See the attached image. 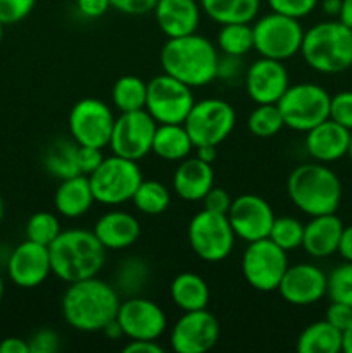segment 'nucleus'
Masks as SVG:
<instances>
[{
    "mask_svg": "<svg viewBox=\"0 0 352 353\" xmlns=\"http://www.w3.org/2000/svg\"><path fill=\"white\" fill-rule=\"evenodd\" d=\"M121 299L116 290L99 276L69 283L61 300L66 323L81 333H99L113 323L119 310Z\"/></svg>",
    "mask_w": 352,
    "mask_h": 353,
    "instance_id": "obj_1",
    "label": "nucleus"
},
{
    "mask_svg": "<svg viewBox=\"0 0 352 353\" xmlns=\"http://www.w3.org/2000/svg\"><path fill=\"white\" fill-rule=\"evenodd\" d=\"M162 72L185 83L190 88H199L217 78L219 55L209 38L202 34L168 38L161 48Z\"/></svg>",
    "mask_w": 352,
    "mask_h": 353,
    "instance_id": "obj_2",
    "label": "nucleus"
},
{
    "mask_svg": "<svg viewBox=\"0 0 352 353\" xmlns=\"http://www.w3.org/2000/svg\"><path fill=\"white\" fill-rule=\"evenodd\" d=\"M106 254L93 231L78 228L61 231L48 245L52 274L68 285L99 276L106 264Z\"/></svg>",
    "mask_w": 352,
    "mask_h": 353,
    "instance_id": "obj_3",
    "label": "nucleus"
},
{
    "mask_svg": "<svg viewBox=\"0 0 352 353\" xmlns=\"http://www.w3.org/2000/svg\"><path fill=\"white\" fill-rule=\"evenodd\" d=\"M286 193L293 205L306 216L335 214L342 202V181L328 164L307 162L290 172Z\"/></svg>",
    "mask_w": 352,
    "mask_h": 353,
    "instance_id": "obj_4",
    "label": "nucleus"
},
{
    "mask_svg": "<svg viewBox=\"0 0 352 353\" xmlns=\"http://www.w3.org/2000/svg\"><path fill=\"white\" fill-rule=\"evenodd\" d=\"M300 54L313 71L337 74L352 68V30L338 19L321 21L304 31Z\"/></svg>",
    "mask_w": 352,
    "mask_h": 353,
    "instance_id": "obj_5",
    "label": "nucleus"
},
{
    "mask_svg": "<svg viewBox=\"0 0 352 353\" xmlns=\"http://www.w3.org/2000/svg\"><path fill=\"white\" fill-rule=\"evenodd\" d=\"M141 179L144 178L137 162L114 154L104 157L102 164L88 176L93 199L97 203L107 207L131 202Z\"/></svg>",
    "mask_w": 352,
    "mask_h": 353,
    "instance_id": "obj_6",
    "label": "nucleus"
},
{
    "mask_svg": "<svg viewBox=\"0 0 352 353\" xmlns=\"http://www.w3.org/2000/svg\"><path fill=\"white\" fill-rule=\"evenodd\" d=\"M330 100L331 95L323 86L316 83H299L290 85L276 105L286 128L307 133L330 117Z\"/></svg>",
    "mask_w": 352,
    "mask_h": 353,
    "instance_id": "obj_7",
    "label": "nucleus"
},
{
    "mask_svg": "<svg viewBox=\"0 0 352 353\" xmlns=\"http://www.w3.org/2000/svg\"><path fill=\"white\" fill-rule=\"evenodd\" d=\"M254 31V50L261 57L286 61L300 52L304 28L299 19L269 12L252 24Z\"/></svg>",
    "mask_w": 352,
    "mask_h": 353,
    "instance_id": "obj_8",
    "label": "nucleus"
},
{
    "mask_svg": "<svg viewBox=\"0 0 352 353\" xmlns=\"http://www.w3.org/2000/svg\"><path fill=\"white\" fill-rule=\"evenodd\" d=\"M235 233L226 214L202 209L188 223V243L193 254L204 262H221L230 257Z\"/></svg>",
    "mask_w": 352,
    "mask_h": 353,
    "instance_id": "obj_9",
    "label": "nucleus"
},
{
    "mask_svg": "<svg viewBox=\"0 0 352 353\" xmlns=\"http://www.w3.org/2000/svg\"><path fill=\"white\" fill-rule=\"evenodd\" d=\"M237 114L233 105L221 99H204L193 103L186 116L185 126L193 147L223 143L233 131Z\"/></svg>",
    "mask_w": 352,
    "mask_h": 353,
    "instance_id": "obj_10",
    "label": "nucleus"
},
{
    "mask_svg": "<svg viewBox=\"0 0 352 353\" xmlns=\"http://www.w3.org/2000/svg\"><path fill=\"white\" fill-rule=\"evenodd\" d=\"M289 265L286 252L269 238L251 241L242 255V274L245 281L251 288L262 293L278 290Z\"/></svg>",
    "mask_w": 352,
    "mask_h": 353,
    "instance_id": "obj_11",
    "label": "nucleus"
},
{
    "mask_svg": "<svg viewBox=\"0 0 352 353\" xmlns=\"http://www.w3.org/2000/svg\"><path fill=\"white\" fill-rule=\"evenodd\" d=\"M193 103L192 88L166 72L147 83L145 110L157 124H183Z\"/></svg>",
    "mask_w": 352,
    "mask_h": 353,
    "instance_id": "obj_12",
    "label": "nucleus"
},
{
    "mask_svg": "<svg viewBox=\"0 0 352 353\" xmlns=\"http://www.w3.org/2000/svg\"><path fill=\"white\" fill-rule=\"evenodd\" d=\"M113 110L99 99H81L69 112L68 126L71 138L81 147H109L114 128Z\"/></svg>",
    "mask_w": 352,
    "mask_h": 353,
    "instance_id": "obj_13",
    "label": "nucleus"
},
{
    "mask_svg": "<svg viewBox=\"0 0 352 353\" xmlns=\"http://www.w3.org/2000/svg\"><path fill=\"white\" fill-rule=\"evenodd\" d=\"M155 128L157 123L145 109L121 112V116L114 121L109 141L110 152L114 155L138 162L152 152Z\"/></svg>",
    "mask_w": 352,
    "mask_h": 353,
    "instance_id": "obj_14",
    "label": "nucleus"
},
{
    "mask_svg": "<svg viewBox=\"0 0 352 353\" xmlns=\"http://www.w3.org/2000/svg\"><path fill=\"white\" fill-rule=\"evenodd\" d=\"M219 321L207 309L190 310L173 326L169 343L176 353H206L219 340Z\"/></svg>",
    "mask_w": 352,
    "mask_h": 353,
    "instance_id": "obj_15",
    "label": "nucleus"
},
{
    "mask_svg": "<svg viewBox=\"0 0 352 353\" xmlns=\"http://www.w3.org/2000/svg\"><path fill=\"white\" fill-rule=\"evenodd\" d=\"M226 216L235 236L247 243L268 238L276 217L268 200L254 193H245L231 200Z\"/></svg>",
    "mask_w": 352,
    "mask_h": 353,
    "instance_id": "obj_16",
    "label": "nucleus"
},
{
    "mask_svg": "<svg viewBox=\"0 0 352 353\" xmlns=\"http://www.w3.org/2000/svg\"><path fill=\"white\" fill-rule=\"evenodd\" d=\"M123 336L130 340H159L168 327V317L155 302L131 296L121 302L116 316Z\"/></svg>",
    "mask_w": 352,
    "mask_h": 353,
    "instance_id": "obj_17",
    "label": "nucleus"
},
{
    "mask_svg": "<svg viewBox=\"0 0 352 353\" xmlns=\"http://www.w3.org/2000/svg\"><path fill=\"white\" fill-rule=\"evenodd\" d=\"M326 290L328 276L317 265L300 262L286 268L276 292L290 305L307 307L324 299Z\"/></svg>",
    "mask_w": 352,
    "mask_h": 353,
    "instance_id": "obj_18",
    "label": "nucleus"
},
{
    "mask_svg": "<svg viewBox=\"0 0 352 353\" xmlns=\"http://www.w3.org/2000/svg\"><path fill=\"white\" fill-rule=\"evenodd\" d=\"M7 272L17 288L33 290L43 285L45 279L52 274L48 247L24 240L9 255Z\"/></svg>",
    "mask_w": 352,
    "mask_h": 353,
    "instance_id": "obj_19",
    "label": "nucleus"
},
{
    "mask_svg": "<svg viewBox=\"0 0 352 353\" xmlns=\"http://www.w3.org/2000/svg\"><path fill=\"white\" fill-rule=\"evenodd\" d=\"M244 81L252 102L278 103L290 86V74L282 61L261 57L248 65Z\"/></svg>",
    "mask_w": 352,
    "mask_h": 353,
    "instance_id": "obj_20",
    "label": "nucleus"
},
{
    "mask_svg": "<svg viewBox=\"0 0 352 353\" xmlns=\"http://www.w3.org/2000/svg\"><path fill=\"white\" fill-rule=\"evenodd\" d=\"M351 131L328 117L306 133V150L321 164H331L347 157Z\"/></svg>",
    "mask_w": 352,
    "mask_h": 353,
    "instance_id": "obj_21",
    "label": "nucleus"
},
{
    "mask_svg": "<svg viewBox=\"0 0 352 353\" xmlns=\"http://www.w3.org/2000/svg\"><path fill=\"white\" fill-rule=\"evenodd\" d=\"M200 3L197 0H157L154 17L159 30L168 38L195 33L200 23Z\"/></svg>",
    "mask_w": 352,
    "mask_h": 353,
    "instance_id": "obj_22",
    "label": "nucleus"
},
{
    "mask_svg": "<svg viewBox=\"0 0 352 353\" xmlns=\"http://www.w3.org/2000/svg\"><path fill=\"white\" fill-rule=\"evenodd\" d=\"M93 234L106 250H124L133 247L140 238V223L124 210H109L97 219Z\"/></svg>",
    "mask_w": 352,
    "mask_h": 353,
    "instance_id": "obj_23",
    "label": "nucleus"
},
{
    "mask_svg": "<svg viewBox=\"0 0 352 353\" xmlns=\"http://www.w3.org/2000/svg\"><path fill=\"white\" fill-rule=\"evenodd\" d=\"M342 231L344 223L337 212L311 217L309 223L304 224L302 248L314 259L330 257L337 254Z\"/></svg>",
    "mask_w": 352,
    "mask_h": 353,
    "instance_id": "obj_24",
    "label": "nucleus"
},
{
    "mask_svg": "<svg viewBox=\"0 0 352 353\" xmlns=\"http://www.w3.org/2000/svg\"><path fill=\"white\" fill-rule=\"evenodd\" d=\"M213 186V164L200 161L199 157H186L179 161L173 174V188L179 199L186 202H202Z\"/></svg>",
    "mask_w": 352,
    "mask_h": 353,
    "instance_id": "obj_25",
    "label": "nucleus"
},
{
    "mask_svg": "<svg viewBox=\"0 0 352 353\" xmlns=\"http://www.w3.org/2000/svg\"><path fill=\"white\" fill-rule=\"evenodd\" d=\"M93 193L90 188L88 176L76 174L71 178L61 179L54 195L55 210L68 219H78L92 209Z\"/></svg>",
    "mask_w": 352,
    "mask_h": 353,
    "instance_id": "obj_26",
    "label": "nucleus"
},
{
    "mask_svg": "<svg viewBox=\"0 0 352 353\" xmlns=\"http://www.w3.org/2000/svg\"><path fill=\"white\" fill-rule=\"evenodd\" d=\"M169 296L179 310L190 312V310L207 309L211 292L202 276L195 274V272H182L171 281Z\"/></svg>",
    "mask_w": 352,
    "mask_h": 353,
    "instance_id": "obj_27",
    "label": "nucleus"
},
{
    "mask_svg": "<svg viewBox=\"0 0 352 353\" xmlns=\"http://www.w3.org/2000/svg\"><path fill=\"white\" fill-rule=\"evenodd\" d=\"M193 143L183 124H157L152 152L166 162H179L190 157Z\"/></svg>",
    "mask_w": 352,
    "mask_h": 353,
    "instance_id": "obj_28",
    "label": "nucleus"
},
{
    "mask_svg": "<svg viewBox=\"0 0 352 353\" xmlns=\"http://www.w3.org/2000/svg\"><path fill=\"white\" fill-rule=\"evenodd\" d=\"M344 347V333L326 319L309 324L299 334L295 350L299 353H338Z\"/></svg>",
    "mask_w": 352,
    "mask_h": 353,
    "instance_id": "obj_29",
    "label": "nucleus"
},
{
    "mask_svg": "<svg viewBox=\"0 0 352 353\" xmlns=\"http://www.w3.org/2000/svg\"><path fill=\"white\" fill-rule=\"evenodd\" d=\"M200 9L214 23H252L261 9V0H199Z\"/></svg>",
    "mask_w": 352,
    "mask_h": 353,
    "instance_id": "obj_30",
    "label": "nucleus"
},
{
    "mask_svg": "<svg viewBox=\"0 0 352 353\" xmlns=\"http://www.w3.org/2000/svg\"><path fill=\"white\" fill-rule=\"evenodd\" d=\"M113 103L119 112L144 110L147 102V83L133 74L121 76L113 86Z\"/></svg>",
    "mask_w": 352,
    "mask_h": 353,
    "instance_id": "obj_31",
    "label": "nucleus"
},
{
    "mask_svg": "<svg viewBox=\"0 0 352 353\" xmlns=\"http://www.w3.org/2000/svg\"><path fill=\"white\" fill-rule=\"evenodd\" d=\"M78 143L75 140H59L45 155V168L55 178L66 179L81 174L78 169Z\"/></svg>",
    "mask_w": 352,
    "mask_h": 353,
    "instance_id": "obj_32",
    "label": "nucleus"
},
{
    "mask_svg": "<svg viewBox=\"0 0 352 353\" xmlns=\"http://www.w3.org/2000/svg\"><path fill=\"white\" fill-rule=\"evenodd\" d=\"M217 47L230 57H244L254 50V31L251 23L221 24L217 33Z\"/></svg>",
    "mask_w": 352,
    "mask_h": 353,
    "instance_id": "obj_33",
    "label": "nucleus"
},
{
    "mask_svg": "<svg viewBox=\"0 0 352 353\" xmlns=\"http://www.w3.org/2000/svg\"><path fill=\"white\" fill-rule=\"evenodd\" d=\"M131 202L138 212L145 214V216H159V214L166 212L171 203V193L161 181L141 179Z\"/></svg>",
    "mask_w": 352,
    "mask_h": 353,
    "instance_id": "obj_34",
    "label": "nucleus"
},
{
    "mask_svg": "<svg viewBox=\"0 0 352 353\" xmlns=\"http://www.w3.org/2000/svg\"><path fill=\"white\" fill-rule=\"evenodd\" d=\"M248 131L257 138H271L285 128L276 103H257L247 119Z\"/></svg>",
    "mask_w": 352,
    "mask_h": 353,
    "instance_id": "obj_35",
    "label": "nucleus"
},
{
    "mask_svg": "<svg viewBox=\"0 0 352 353\" xmlns=\"http://www.w3.org/2000/svg\"><path fill=\"white\" fill-rule=\"evenodd\" d=\"M268 238L285 252L295 250L302 247L304 224L292 216L275 217Z\"/></svg>",
    "mask_w": 352,
    "mask_h": 353,
    "instance_id": "obj_36",
    "label": "nucleus"
},
{
    "mask_svg": "<svg viewBox=\"0 0 352 353\" xmlns=\"http://www.w3.org/2000/svg\"><path fill=\"white\" fill-rule=\"evenodd\" d=\"M61 223L57 216L47 210L35 212L26 223V240L48 247L61 234Z\"/></svg>",
    "mask_w": 352,
    "mask_h": 353,
    "instance_id": "obj_37",
    "label": "nucleus"
},
{
    "mask_svg": "<svg viewBox=\"0 0 352 353\" xmlns=\"http://www.w3.org/2000/svg\"><path fill=\"white\" fill-rule=\"evenodd\" d=\"M326 295L331 302H342L352 307V262L345 261L328 274Z\"/></svg>",
    "mask_w": 352,
    "mask_h": 353,
    "instance_id": "obj_38",
    "label": "nucleus"
},
{
    "mask_svg": "<svg viewBox=\"0 0 352 353\" xmlns=\"http://www.w3.org/2000/svg\"><path fill=\"white\" fill-rule=\"evenodd\" d=\"M330 119L352 131V90H342L331 95Z\"/></svg>",
    "mask_w": 352,
    "mask_h": 353,
    "instance_id": "obj_39",
    "label": "nucleus"
},
{
    "mask_svg": "<svg viewBox=\"0 0 352 353\" xmlns=\"http://www.w3.org/2000/svg\"><path fill=\"white\" fill-rule=\"evenodd\" d=\"M320 0H268V6L271 12L283 14V16L293 17V19H302L309 16L317 7Z\"/></svg>",
    "mask_w": 352,
    "mask_h": 353,
    "instance_id": "obj_40",
    "label": "nucleus"
},
{
    "mask_svg": "<svg viewBox=\"0 0 352 353\" xmlns=\"http://www.w3.org/2000/svg\"><path fill=\"white\" fill-rule=\"evenodd\" d=\"M37 0H0V23L3 26L17 24L26 19Z\"/></svg>",
    "mask_w": 352,
    "mask_h": 353,
    "instance_id": "obj_41",
    "label": "nucleus"
},
{
    "mask_svg": "<svg viewBox=\"0 0 352 353\" xmlns=\"http://www.w3.org/2000/svg\"><path fill=\"white\" fill-rule=\"evenodd\" d=\"M30 353H55L61 347L59 334L52 330H40L28 340Z\"/></svg>",
    "mask_w": 352,
    "mask_h": 353,
    "instance_id": "obj_42",
    "label": "nucleus"
},
{
    "mask_svg": "<svg viewBox=\"0 0 352 353\" xmlns=\"http://www.w3.org/2000/svg\"><path fill=\"white\" fill-rule=\"evenodd\" d=\"M324 319H326L331 326H335L337 330H340L342 333H344V331L352 324V307L342 302H331L330 305H328Z\"/></svg>",
    "mask_w": 352,
    "mask_h": 353,
    "instance_id": "obj_43",
    "label": "nucleus"
},
{
    "mask_svg": "<svg viewBox=\"0 0 352 353\" xmlns=\"http://www.w3.org/2000/svg\"><path fill=\"white\" fill-rule=\"evenodd\" d=\"M231 196L230 193L226 192L224 188H217V186H213L209 192L206 193V196L202 199L204 209L211 210V212H217V214H228L231 205Z\"/></svg>",
    "mask_w": 352,
    "mask_h": 353,
    "instance_id": "obj_44",
    "label": "nucleus"
},
{
    "mask_svg": "<svg viewBox=\"0 0 352 353\" xmlns=\"http://www.w3.org/2000/svg\"><path fill=\"white\" fill-rule=\"evenodd\" d=\"M78 169L81 174L90 176L104 161L102 148H93V147H81L78 145Z\"/></svg>",
    "mask_w": 352,
    "mask_h": 353,
    "instance_id": "obj_45",
    "label": "nucleus"
},
{
    "mask_svg": "<svg viewBox=\"0 0 352 353\" xmlns=\"http://www.w3.org/2000/svg\"><path fill=\"white\" fill-rule=\"evenodd\" d=\"M157 0H110L113 9L128 16H144L154 10Z\"/></svg>",
    "mask_w": 352,
    "mask_h": 353,
    "instance_id": "obj_46",
    "label": "nucleus"
},
{
    "mask_svg": "<svg viewBox=\"0 0 352 353\" xmlns=\"http://www.w3.org/2000/svg\"><path fill=\"white\" fill-rule=\"evenodd\" d=\"M76 7L79 12L90 19L102 17L110 9V0H76Z\"/></svg>",
    "mask_w": 352,
    "mask_h": 353,
    "instance_id": "obj_47",
    "label": "nucleus"
},
{
    "mask_svg": "<svg viewBox=\"0 0 352 353\" xmlns=\"http://www.w3.org/2000/svg\"><path fill=\"white\" fill-rule=\"evenodd\" d=\"M124 353H164L162 345L157 340H130V343L123 348Z\"/></svg>",
    "mask_w": 352,
    "mask_h": 353,
    "instance_id": "obj_48",
    "label": "nucleus"
},
{
    "mask_svg": "<svg viewBox=\"0 0 352 353\" xmlns=\"http://www.w3.org/2000/svg\"><path fill=\"white\" fill-rule=\"evenodd\" d=\"M0 353H30V345L23 338L10 336L0 341Z\"/></svg>",
    "mask_w": 352,
    "mask_h": 353,
    "instance_id": "obj_49",
    "label": "nucleus"
},
{
    "mask_svg": "<svg viewBox=\"0 0 352 353\" xmlns=\"http://www.w3.org/2000/svg\"><path fill=\"white\" fill-rule=\"evenodd\" d=\"M337 254H340V257L344 259V261L352 262V224L344 226Z\"/></svg>",
    "mask_w": 352,
    "mask_h": 353,
    "instance_id": "obj_50",
    "label": "nucleus"
},
{
    "mask_svg": "<svg viewBox=\"0 0 352 353\" xmlns=\"http://www.w3.org/2000/svg\"><path fill=\"white\" fill-rule=\"evenodd\" d=\"M195 150H197L195 157H199L200 161L209 162V164H213V162L216 161L217 148L214 147V145H202V147H195Z\"/></svg>",
    "mask_w": 352,
    "mask_h": 353,
    "instance_id": "obj_51",
    "label": "nucleus"
},
{
    "mask_svg": "<svg viewBox=\"0 0 352 353\" xmlns=\"http://www.w3.org/2000/svg\"><path fill=\"white\" fill-rule=\"evenodd\" d=\"M338 21L344 23L352 30V0H342L340 12H338Z\"/></svg>",
    "mask_w": 352,
    "mask_h": 353,
    "instance_id": "obj_52",
    "label": "nucleus"
},
{
    "mask_svg": "<svg viewBox=\"0 0 352 353\" xmlns=\"http://www.w3.org/2000/svg\"><path fill=\"white\" fill-rule=\"evenodd\" d=\"M320 2H321V7H323V10L328 14V16H338L342 0H320Z\"/></svg>",
    "mask_w": 352,
    "mask_h": 353,
    "instance_id": "obj_53",
    "label": "nucleus"
},
{
    "mask_svg": "<svg viewBox=\"0 0 352 353\" xmlns=\"http://www.w3.org/2000/svg\"><path fill=\"white\" fill-rule=\"evenodd\" d=\"M342 352L352 353V324L344 331V347H342Z\"/></svg>",
    "mask_w": 352,
    "mask_h": 353,
    "instance_id": "obj_54",
    "label": "nucleus"
},
{
    "mask_svg": "<svg viewBox=\"0 0 352 353\" xmlns=\"http://www.w3.org/2000/svg\"><path fill=\"white\" fill-rule=\"evenodd\" d=\"M3 293H6V285H3L2 274H0V302H2V299H3Z\"/></svg>",
    "mask_w": 352,
    "mask_h": 353,
    "instance_id": "obj_55",
    "label": "nucleus"
},
{
    "mask_svg": "<svg viewBox=\"0 0 352 353\" xmlns=\"http://www.w3.org/2000/svg\"><path fill=\"white\" fill-rule=\"evenodd\" d=\"M349 161L352 162V131H351V140H349V150H347Z\"/></svg>",
    "mask_w": 352,
    "mask_h": 353,
    "instance_id": "obj_56",
    "label": "nucleus"
},
{
    "mask_svg": "<svg viewBox=\"0 0 352 353\" xmlns=\"http://www.w3.org/2000/svg\"><path fill=\"white\" fill-rule=\"evenodd\" d=\"M3 210H6V207H3V199L2 195H0V223H2L3 219Z\"/></svg>",
    "mask_w": 352,
    "mask_h": 353,
    "instance_id": "obj_57",
    "label": "nucleus"
},
{
    "mask_svg": "<svg viewBox=\"0 0 352 353\" xmlns=\"http://www.w3.org/2000/svg\"><path fill=\"white\" fill-rule=\"evenodd\" d=\"M2 38H3V24L0 23V43H2Z\"/></svg>",
    "mask_w": 352,
    "mask_h": 353,
    "instance_id": "obj_58",
    "label": "nucleus"
}]
</instances>
